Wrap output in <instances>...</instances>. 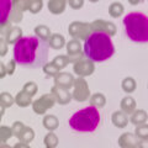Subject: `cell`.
<instances>
[{"instance_id": "cell-1", "label": "cell", "mask_w": 148, "mask_h": 148, "mask_svg": "<svg viewBox=\"0 0 148 148\" xmlns=\"http://www.w3.org/2000/svg\"><path fill=\"white\" fill-rule=\"evenodd\" d=\"M14 61L21 67L40 68L48 59V43L38 37H21L14 46Z\"/></svg>"}, {"instance_id": "cell-2", "label": "cell", "mask_w": 148, "mask_h": 148, "mask_svg": "<svg viewBox=\"0 0 148 148\" xmlns=\"http://www.w3.org/2000/svg\"><path fill=\"white\" fill-rule=\"evenodd\" d=\"M115 53L111 37L104 32H91L84 42V56L91 62H105Z\"/></svg>"}, {"instance_id": "cell-3", "label": "cell", "mask_w": 148, "mask_h": 148, "mask_svg": "<svg viewBox=\"0 0 148 148\" xmlns=\"http://www.w3.org/2000/svg\"><path fill=\"white\" fill-rule=\"evenodd\" d=\"M123 29L128 40L135 43L148 42V16L141 11H132L123 17Z\"/></svg>"}, {"instance_id": "cell-4", "label": "cell", "mask_w": 148, "mask_h": 148, "mask_svg": "<svg viewBox=\"0 0 148 148\" xmlns=\"http://www.w3.org/2000/svg\"><path fill=\"white\" fill-rule=\"evenodd\" d=\"M100 123L99 110L94 106H88L75 114L69 119V127L77 132H94Z\"/></svg>"}, {"instance_id": "cell-5", "label": "cell", "mask_w": 148, "mask_h": 148, "mask_svg": "<svg viewBox=\"0 0 148 148\" xmlns=\"http://www.w3.org/2000/svg\"><path fill=\"white\" fill-rule=\"evenodd\" d=\"M56 103V99L52 94H46L43 96H41L40 99H37L34 104L32 108L36 114H45L48 109H51Z\"/></svg>"}, {"instance_id": "cell-6", "label": "cell", "mask_w": 148, "mask_h": 148, "mask_svg": "<svg viewBox=\"0 0 148 148\" xmlns=\"http://www.w3.org/2000/svg\"><path fill=\"white\" fill-rule=\"evenodd\" d=\"M73 98L77 101H85L89 98V89H88L86 82L79 78V79L74 80V92H73Z\"/></svg>"}, {"instance_id": "cell-7", "label": "cell", "mask_w": 148, "mask_h": 148, "mask_svg": "<svg viewBox=\"0 0 148 148\" xmlns=\"http://www.w3.org/2000/svg\"><path fill=\"white\" fill-rule=\"evenodd\" d=\"M90 26L89 24H84V22H73L69 27V32L72 34V36L74 37H79V38L86 40L89 35L91 34L90 32Z\"/></svg>"}, {"instance_id": "cell-8", "label": "cell", "mask_w": 148, "mask_h": 148, "mask_svg": "<svg viewBox=\"0 0 148 148\" xmlns=\"http://www.w3.org/2000/svg\"><path fill=\"white\" fill-rule=\"evenodd\" d=\"M74 72L79 77H86L94 72V64L89 59H79L74 64Z\"/></svg>"}, {"instance_id": "cell-9", "label": "cell", "mask_w": 148, "mask_h": 148, "mask_svg": "<svg viewBox=\"0 0 148 148\" xmlns=\"http://www.w3.org/2000/svg\"><path fill=\"white\" fill-rule=\"evenodd\" d=\"M90 29L95 30L94 32H104V34L109 35V36H112L115 34V25L112 22H106L104 20H99V21H94L90 26Z\"/></svg>"}, {"instance_id": "cell-10", "label": "cell", "mask_w": 148, "mask_h": 148, "mask_svg": "<svg viewBox=\"0 0 148 148\" xmlns=\"http://www.w3.org/2000/svg\"><path fill=\"white\" fill-rule=\"evenodd\" d=\"M54 84L56 86L63 88V89H69L74 85V78L69 73H58L54 77Z\"/></svg>"}, {"instance_id": "cell-11", "label": "cell", "mask_w": 148, "mask_h": 148, "mask_svg": "<svg viewBox=\"0 0 148 148\" xmlns=\"http://www.w3.org/2000/svg\"><path fill=\"white\" fill-rule=\"evenodd\" d=\"M52 95L54 96L56 101H58V103L62 104V105H66L72 99L71 92H69L67 89H63V88H59V86H56V85L52 88Z\"/></svg>"}, {"instance_id": "cell-12", "label": "cell", "mask_w": 148, "mask_h": 148, "mask_svg": "<svg viewBox=\"0 0 148 148\" xmlns=\"http://www.w3.org/2000/svg\"><path fill=\"white\" fill-rule=\"evenodd\" d=\"M12 10V1L10 0H0V25L6 24L10 18Z\"/></svg>"}, {"instance_id": "cell-13", "label": "cell", "mask_w": 148, "mask_h": 148, "mask_svg": "<svg viewBox=\"0 0 148 148\" xmlns=\"http://www.w3.org/2000/svg\"><path fill=\"white\" fill-rule=\"evenodd\" d=\"M119 145L121 148H135L138 146V141L132 133H123L119 138Z\"/></svg>"}, {"instance_id": "cell-14", "label": "cell", "mask_w": 148, "mask_h": 148, "mask_svg": "<svg viewBox=\"0 0 148 148\" xmlns=\"http://www.w3.org/2000/svg\"><path fill=\"white\" fill-rule=\"evenodd\" d=\"M127 122H128V119L126 116V114H123L122 111H116V112H114V115H112V123L116 127H120V128L126 127Z\"/></svg>"}, {"instance_id": "cell-15", "label": "cell", "mask_w": 148, "mask_h": 148, "mask_svg": "<svg viewBox=\"0 0 148 148\" xmlns=\"http://www.w3.org/2000/svg\"><path fill=\"white\" fill-rule=\"evenodd\" d=\"M21 35H22V30L20 27H11L10 31L8 32V35L5 36L6 37V43H16L18 40L21 38Z\"/></svg>"}, {"instance_id": "cell-16", "label": "cell", "mask_w": 148, "mask_h": 148, "mask_svg": "<svg viewBox=\"0 0 148 148\" xmlns=\"http://www.w3.org/2000/svg\"><path fill=\"white\" fill-rule=\"evenodd\" d=\"M136 108V101L131 96H126L121 101V110L123 114H132Z\"/></svg>"}, {"instance_id": "cell-17", "label": "cell", "mask_w": 148, "mask_h": 148, "mask_svg": "<svg viewBox=\"0 0 148 148\" xmlns=\"http://www.w3.org/2000/svg\"><path fill=\"white\" fill-rule=\"evenodd\" d=\"M47 43H48L49 47H52L54 49H59V48H62L64 46V38L61 35L56 34V35H52L49 37V40H48Z\"/></svg>"}, {"instance_id": "cell-18", "label": "cell", "mask_w": 148, "mask_h": 148, "mask_svg": "<svg viewBox=\"0 0 148 148\" xmlns=\"http://www.w3.org/2000/svg\"><path fill=\"white\" fill-rule=\"evenodd\" d=\"M35 34L37 35V37H38L40 40L45 41V42H47V40H49L51 37V31L47 26H43V25H40L37 26L35 29Z\"/></svg>"}, {"instance_id": "cell-19", "label": "cell", "mask_w": 148, "mask_h": 148, "mask_svg": "<svg viewBox=\"0 0 148 148\" xmlns=\"http://www.w3.org/2000/svg\"><path fill=\"white\" fill-rule=\"evenodd\" d=\"M67 51L69 53V57H72V56H80V51H82V47H80V43L79 41L77 40H72L71 42L67 45Z\"/></svg>"}, {"instance_id": "cell-20", "label": "cell", "mask_w": 148, "mask_h": 148, "mask_svg": "<svg viewBox=\"0 0 148 148\" xmlns=\"http://www.w3.org/2000/svg\"><path fill=\"white\" fill-rule=\"evenodd\" d=\"M15 103L18 106H21V108H26V106H29L31 104V96L27 95L24 91H20L15 98Z\"/></svg>"}, {"instance_id": "cell-21", "label": "cell", "mask_w": 148, "mask_h": 148, "mask_svg": "<svg viewBox=\"0 0 148 148\" xmlns=\"http://www.w3.org/2000/svg\"><path fill=\"white\" fill-rule=\"evenodd\" d=\"M43 126L49 130V131H53V130H56L58 127V120L56 116H53V115H47L45 119H43Z\"/></svg>"}, {"instance_id": "cell-22", "label": "cell", "mask_w": 148, "mask_h": 148, "mask_svg": "<svg viewBox=\"0 0 148 148\" xmlns=\"http://www.w3.org/2000/svg\"><path fill=\"white\" fill-rule=\"evenodd\" d=\"M35 137V133H34V130L30 128V127H25L24 131L20 133V136H18V140L24 143H30L32 140H34Z\"/></svg>"}, {"instance_id": "cell-23", "label": "cell", "mask_w": 148, "mask_h": 148, "mask_svg": "<svg viewBox=\"0 0 148 148\" xmlns=\"http://www.w3.org/2000/svg\"><path fill=\"white\" fill-rule=\"evenodd\" d=\"M147 119V115L143 110H138V111H135L131 116V122L135 123V125H142L143 122L146 121Z\"/></svg>"}, {"instance_id": "cell-24", "label": "cell", "mask_w": 148, "mask_h": 148, "mask_svg": "<svg viewBox=\"0 0 148 148\" xmlns=\"http://www.w3.org/2000/svg\"><path fill=\"white\" fill-rule=\"evenodd\" d=\"M14 101H15V99H14L9 92H1V94H0V105H1L4 109L10 108L14 104Z\"/></svg>"}, {"instance_id": "cell-25", "label": "cell", "mask_w": 148, "mask_h": 148, "mask_svg": "<svg viewBox=\"0 0 148 148\" xmlns=\"http://www.w3.org/2000/svg\"><path fill=\"white\" fill-rule=\"evenodd\" d=\"M66 8V3L64 1H49L48 3V9L53 14H59L64 10Z\"/></svg>"}, {"instance_id": "cell-26", "label": "cell", "mask_w": 148, "mask_h": 148, "mask_svg": "<svg viewBox=\"0 0 148 148\" xmlns=\"http://www.w3.org/2000/svg\"><path fill=\"white\" fill-rule=\"evenodd\" d=\"M90 103H91V106H99V108H103L105 105V96L100 92H96L90 98Z\"/></svg>"}, {"instance_id": "cell-27", "label": "cell", "mask_w": 148, "mask_h": 148, "mask_svg": "<svg viewBox=\"0 0 148 148\" xmlns=\"http://www.w3.org/2000/svg\"><path fill=\"white\" fill-rule=\"evenodd\" d=\"M45 145L47 148H56L58 145V138L53 132H49L47 136L45 137Z\"/></svg>"}, {"instance_id": "cell-28", "label": "cell", "mask_w": 148, "mask_h": 148, "mask_svg": "<svg viewBox=\"0 0 148 148\" xmlns=\"http://www.w3.org/2000/svg\"><path fill=\"white\" fill-rule=\"evenodd\" d=\"M109 12H110V15L112 17H119L123 12V6L120 3H114V4H111L110 5Z\"/></svg>"}, {"instance_id": "cell-29", "label": "cell", "mask_w": 148, "mask_h": 148, "mask_svg": "<svg viewBox=\"0 0 148 148\" xmlns=\"http://www.w3.org/2000/svg\"><path fill=\"white\" fill-rule=\"evenodd\" d=\"M52 63L58 69H63V68H66L69 64V59H68V57H66V56H58V57H56L53 59Z\"/></svg>"}, {"instance_id": "cell-30", "label": "cell", "mask_w": 148, "mask_h": 148, "mask_svg": "<svg viewBox=\"0 0 148 148\" xmlns=\"http://www.w3.org/2000/svg\"><path fill=\"white\" fill-rule=\"evenodd\" d=\"M122 89L126 92H132L136 89V82L132 79V78H126L122 82Z\"/></svg>"}, {"instance_id": "cell-31", "label": "cell", "mask_w": 148, "mask_h": 148, "mask_svg": "<svg viewBox=\"0 0 148 148\" xmlns=\"http://www.w3.org/2000/svg\"><path fill=\"white\" fill-rule=\"evenodd\" d=\"M43 72L47 74V77H56L59 72V69L54 66V64L51 62V63H47L43 66Z\"/></svg>"}, {"instance_id": "cell-32", "label": "cell", "mask_w": 148, "mask_h": 148, "mask_svg": "<svg viewBox=\"0 0 148 148\" xmlns=\"http://www.w3.org/2000/svg\"><path fill=\"white\" fill-rule=\"evenodd\" d=\"M11 136H12L11 128H9L6 126H0V141L3 143H5Z\"/></svg>"}, {"instance_id": "cell-33", "label": "cell", "mask_w": 148, "mask_h": 148, "mask_svg": "<svg viewBox=\"0 0 148 148\" xmlns=\"http://www.w3.org/2000/svg\"><path fill=\"white\" fill-rule=\"evenodd\" d=\"M24 92H26L27 95H30L31 98L34 96L36 92H37V85L35 84L34 82H29V83H26L25 86H24V90H22Z\"/></svg>"}, {"instance_id": "cell-34", "label": "cell", "mask_w": 148, "mask_h": 148, "mask_svg": "<svg viewBox=\"0 0 148 148\" xmlns=\"http://www.w3.org/2000/svg\"><path fill=\"white\" fill-rule=\"evenodd\" d=\"M136 136L142 138V140L148 138V125H140L136 128Z\"/></svg>"}, {"instance_id": "cell-35", "label": "cell", "mask_w": 148, "mask_h": 148, "mask_svg": "<svg viewBox=\"0 0 148 148\" xmlns=\"http://www.w3.org/2000/svg\"><path fill=\"white\" fill-rule=\"evenodd\" d=\"M24 128H25V125L20 122V121H16L15 123L12 125V127H11V132H12V136H16L18 138V136H20V133L24 131Z\"/></svg>"}, {"instance_id": "cell-36", "label": "cell", "mask_w": 148, "mask_h": 148, "mask_svg": "<svg viewBox=\"0 0 148 148\" xmlns=\"http://www.w3.org/2000/svg\"><path fill=\"white\" fill-rule=\"evenodd\" d=\"M42 9V1H29V10L32 12H37Z\"/></svg>"}, {"instance_id": "cell-37", "label": "cell", "mask_w": 148, "mask_h": 148, "mask_svg": "<svg viewBox=\"0 0 148 148\" xmlns=\"http://www.w3.org/2000/svg\"><path fill=\"white\" fill-rule=\"evenodd\" d=\"M8 53V43L6 40L0 37V56H5Z\"/></svg>"}, {"instance_id": "cell-38", "label": "cell", "mask_w": 148, "mask_h": 148, "mask_svg": "<svg viewBox=\"0 0 148 148\" xmlns=\"http://www.w3.org/2000/svg\"><path fill=\"white\" fill-rule=\"evenodd\" d=\"M15 63H16V62L14 61V59H11V61L8 63V66L5 67V68H6V74H8V75H11V74L14 73V71H15V66H16Z\"/></svg>"}, {"instance_id": "cell-39", "label": "cell", "mask_w": 148, "mask_h": 148, "mask_svg": "<svg viewBox=\"0 0 148 148\" xmlns=\"http://www.w3.org/2000/svg\"><path fill=\"white\" fill-rule=\"evenodd\" d=\"M11 29V24L9 25V22H6V24H3V25H0V34L4 35V36H6L8 35V32L10 31Z\"/></svg>"}, {"instance_id": "cell-40", "label": "cell", "mask_w": 148, "mask_h": 148, "mask_svg": "<svg viewBox=\"0 0 148 148\" xmlns=\"http://www.w3.org/2000/svg\"><path fill=\"white\" fill-rule=\"evenodd\" d=\"M5 75H6V68H5V66H4L1 62H0V79L4 78Z\"/></svg>"}, {"instance_id": "cell-41", "label": "cell", "mask_w": 148, "mask_h": 148, "mask_svg": "<svg viewBox=\"0 0 148 148\" xmlns=\"http://www.w3.org/2000/svg\"><path fill=\"white\" fill-rule=\"evenodd\" d=\"M12 148H31L27 143H24V142H18V143H16L15 146H14Z\"/></svg>"}, {"instance_id": "cell-42", "label": "cell", "mask_w": 148, "mask_h": 148, "mask_svg": "<svg viewBox=\"0 0 148 148\" xmlns=\"http://www.w3.org/2000/svg\"><path fill=\"white\" fill-rule=\"evenodd\" d=\"M4 110H5V109H4L3 106L0 105V121H1V119H3V115H4Z\"/></svg>"}, {"instance_id": "cell-43", "label": "cell", "mask_w": 148, "mask_h": 148, "mask_svg": "<svg viewBox=\"0 0 148 148\" xmlns=\"http://www.w3.org/2000/svg\"><path fill=\"white\" fill-rule=\"evenodd\" d=\"M0 148H11L10 146H8V145H5V143H4L3 146H0Z\"/></svg>"}, {"instance_id": "cell-44", "label": "cell", "mask_w": 148, "mask_h": 148, "mask_svg": "<svg viewBox=\"0 0 148 148\" xmlns=\"http://www.w3.org/2000/svg\"><path fill=\"white\" fill-rule=\"evenodd\" d=\"M3 145H4V143H3L1 141H0V146H3Z\"/></svg>"}, {"instance_id": "cell-45", "label": "cell", "mask_w": 148, "mask_h": 148, "mask_svg": "<svg viewBox=\"0 0 148 148\" xmlns=\"http://www.w3.org/2000/svg\"><path fill=\"white\" fill-rule=\"evenodd\" d=\"M135 148H140V147H135Z\"/></svg>"}]
</instances>
